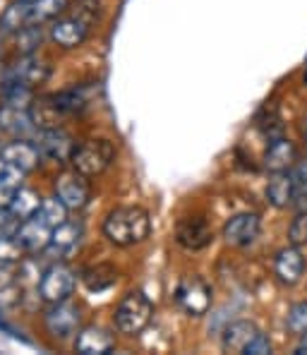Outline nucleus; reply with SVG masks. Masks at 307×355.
<instances>
[{"instance_id":"obj_35","label":"nucleus","mask_w":307,"mask_h":355,"mask_svg":"<svg viewBox=\"0 0 307 355\" xmlns=\"http://www.w3.org/2000/svg\"><path fill=\"white\" fill-rule=\"evenodd\" d=\"M243 353H245V355H269V353H272V341H269L267 334L257 331Z\"/></svg>"},{"instance_id":"obj_26","label":"nucleus","mask_w":307,"mask_h":355,"mask_svg":"<svg viewBox=\"0 0 307 355\" xmlns=\"http://www.w3.org/2000/svg\"><path fill=\"white\" fill-rule=\"evenodd\" d=\"M41 205H44V197H41V192L36 190V187H31V185L24 182V185L15 192V197H12V202H10L8 209L19 218V221H27V218H31L36 211H39Z\"/></svg>"},{"instance_id":"obj_30","label":"nucleus","mask_w":307,"mask_h":355,"mask_svg":"<svg viewBox=\"0 0 307 355\" xmlns=\"http://www.w3.org/2000/svg\"><path fill=\"white\" fill-rule=\"evenodd\" d=\"M36 216L44 218L49 226L55 228V226H60V223L67 218V207L62 205L58 197H49V200H44V205H41L39 211H36Z\"/></svg>"},{"instance_id":"obj_16","label":"nucleus","mask_w":307,"mask_h":355,"mask_svg":"<svg viewBox=\"0 0 307 355\" xmlns=\"http://www.w3.org/2000/svg\"><path fill=\"white\" fill-rule=\"evenodd\" d=\"M305 274V257L300 252L298 245H288L281 248L274 257V276L279 284L283 286H295Z\"/></svg>"},{"instance_id":"obj_21","label":"nucleus","mask_w":307,"mask_h":355,"mask_svg":"<svg viewBox=\"0 0 307 355\" xmlns=\"http://www.w3.org/2000/svg\"><path fill=\"white\" fill-rule=\"evenodd\" d=\"M267 202L277 209L295 205V175L293 171H279L272 173L267 182Z\"/></svg>"},{"instance_id":"obj_33","label":"nucleus","mask_w":307,"mask_h":355,"mask_svg":"<svg viewBox=\"0 0 307 355\" xmlns=\"http://www.w3.org/2000/svg\"><path fill=\"white\" fill-rule=\"evenodd\" d=\"M288 240L290 245H307V211H300L298 216L293 218L288 228Z\"/></svg>"},{"instance_id":"obj_36","label":"nucleus","mask_w":307,"mask_h":355,"mask_svg":"<svg viewBox=\"0 0 307 355\" xmlns=\"http://www.w3.org/2000/svg\"><path fill=\"white\" fill-rule=\"evenodd\" d=\"M279 123V111H277V106H274V103H267V106L262 108V111L257 113V125L262 130H272L274 125Z\"/></svg>"},{"instance_id":"obj_24","label":"nucleus","mask_w":307,"mask_h":355,"mask_svg":"<svg viewBox=\"0 0 307 355\" xmlns=\"http://www.w3.org/2000/svg\"><path fill=\"white\" fill-rule=\"evenodd\" d=\"M51 103L62 113V116H77L82 113L87 106L91 103V94L87 87H72V89H65L60 94H51Z\"/></svg>"},{"instance_id":"obj_29","label":"nucleus","mask_w":307,"mask_h":355,"mask_svg":"<svg viewBox=\"0 0 307 355\" xmlns=\"http://www.w3.org/2000/svg\"><path fill=\"white\" fill-rule=\"evenodd\" d=\"M22 27H27L22 0H12V3L0 12V36H12L15 31H19Z\"/></svg>"},{"instance_id":"obj_31","label":"nucleus","mask_w":307,"mask_h":355,"mask_svg":"<svg viewBox=\"0 0 307 355\" xmlns=\"http://www.w3.org/2000/svg\"><path fill=\"white\" fill-rule=\"evenodd\" d=\"M27 257V250L19 243L17 236L10 238H0V262H10V264H19Z\"/></svg>"},{"instance_id":"obj_1","label":"nucleus","mask_w":307,"mask_h":355,"mask_svg":"<svg viewBox=\"0 0 307 355\" xmlns=\"http://www.w3.org/2000/svg\"><path fill=\"white\" fill-rule=\"evenodd\" d=\"M96 0H80L75 8L62 12L55 17L49 27V39L53 41L58 49L72 51L80 49L87 39L91 36L94 24H96Z\"/></svg>"},{"instance_id":"obj_18","label":"nucleus","mask_w":307,"mask_h":355,"mask_svg":"<svg viewBox=\"0 0 307 355\" xmlns=\"http://www.w3.org/2000/svg\"><path fill=\"white\" fill-rule=\"evenodd\" d=\"M51 233H53V226H49L44 218H39L34 214L31 218L19 223L17 238H19V243L24 245L27 254H39V252H44V250L49 248Z\"/></svg>"},{"instance_id":"obj_32","label":"nucleus","mask_w":307,"mask_h":355,"mask_svg":"<svg viewBox=\"0 0 307 355\" xmlns=\"http://www.w3.org/2000/svg\"><path fill=\"white\" fill-rule=\"evenodd\" d=\"M286 327H288V331L295 334V336L307 331V300L290 305L288 315H286Z\"/></svg>"},{"instance_id":"obj_7","label":"nucleus","mask_w":307,"mask_h":355,"mask_svg":"<svg viewBox=\"0 0 307 355\" xmlns=\"http://www.w3.org/2000/svg\"><path fill=\"white\" fill-rule=\"evenodd\" d=\"M53 72L51 58H46L44 53H31V55H15L12 62H8V70H5V82H15V85H22L29 89H39L46 85Z\"/></svg>"},{"instance_id":"obj_25","label":"nucleus","mask_w":307,"mask_h":355,"mask_svg":"<svg viewBox=\"0 0 307 355\" xmlns=\"http://www.w3.org/2000/svg\"><path fill=\"white\" fill-rule=\"evenodd\" d=\"M46 31L44 24H27L19 31H15L10 39H12V53L15 55H31V53H39L41 46L46 41Z\"/></svg>"},{"instance_id":"obj_9","label":"nucleus","mask_w":307,"mask_h":355,"mask_svg":"<svg viewBox=\"0 0 307 355\" xmlns=\"http://www.w3.org/2000/svg\"><path fill=\"white\" fill-rule=\"evenodd\" d=\"M175 302L187 317H204L211 310V286L202 276H185L175 288Z\"/></svg>"},{"instance_id":"obj_8","label":"nucleus","mask_w":307,"mask_h":355,"mask_svg":"<svg viewBox=\"0 0 307 355\" xmlns=\"http://www.w3.org/2000/svg\"><path fill=\"white\" fill-rule=\"evenodd\" d=\"M53 197H58L67 211H82L91 202V185L87 175L77 173L75 168H65L53 178Z\"/></svg>"},{"instance_id":"obj_37","label":"nucleus","mask_w":307,"mask_h":355,"mask_svg":"<svg viewBox=\"0 0 307 355\" xmlns=\"http://www.w3.org/2000/svg\"><path fill=\"white\" fill-rule=\"evenodd\" d=\"M295 353H298V355H307V331L298 336V346H295Z\"/></svg>"},{"instance_id":"obj_28","label":"nucleus","mask_w":307,"mask_h":355,"mask_svg":"<svg viewBox=\"0 0 307 355\" xmlns=\"http://www.w3.org/2000/svg\"><path fill=\"white\" fill-rule=\"evenodd\" d=\"M116 281H118V269L113 264H96L82 274V284L89 291H96V293L116 286Z\"/></svg>"},{"instance_id":"obj_12","label":"nucleus","mask_w":307,"mask_h":355,"mask_svg":"<svg viewBox=\"0 0 307 355\" xmlns=\"http://www.w3.org/2000/svg\"><path fill=\"white\" fill-rule=\"evenodd\" d=\"M259 231H262V221H259L257 214L243 211L223 223L221 238L228 248H247L259 238Z\"/></svg>"},{"instance_id":"obj_17","label":"nucleus","mask_w":307,"mask_h":355,"mask_svg":"<svg viewBox=\"0 0 307 355\" xmlns=\"http://www.w3.org/2000/svg\"><path fill=\"white\" fill-rule=\"evenodd\" d=\"M0 135L3 137H34L36 128L31 123L29 108H15L0 101Z\"/></svg>"},{"instance_id":"obj_23","label":"nucleus","mask_w":307,"mask_h":355,"mask_svg":"<svg viewBox=\"0 0 307 355\" xmlns=\"http://www.w3.org/2000/svg\"><path fill=\"white\" fill-rule=\"evenodd\" d=\"M257 331H259V329L254 327V322H247V320L233 322V324H228L226 329H223L221 348L226 353H243Z\"/></svg>"},{"instance_id":"obj_39","label":"nucleus","mask_w":307,"mask_h":355,"mask_svg":"<svg viewBox=\"0 0 307 355\" xmlns=\"http://www.w3.org/2000/svg\"><path fill=\"white\" fill-rule=\"evenodd\" d=\"M3 144H5V139H3V135H0V149H3Z\"/></svg>"},{"instance_id":"obj_10","label":"nucleus","mask_w":307,"mask_h":355,"mask_svg":"<svg viewBox=\"0 0 307 355\" xmlns=\"http://www.w3.org/2000/svg\"><path fill=\"white\" fill-rule=\"evenodd\" d=\"M82 240H85V223L80 218L67 216L60 226L53 228L49 248L44 250V257H49L51 262H65L80 250Z\"/></svg>"},{"instance_id":"obj_3","label":"nucleus","mask_w":307,"mask_h":355,"mask_svg":"<svg viewBox=\"0 0 307 355\" xmlns=\"http://www.w3.org/2000/svg\"><path fill=\"white\" fill-rule=\"evenodd\" d=\"M154 320V302L142 291H130L113 310V327L123 336H139Z\"/></svg>"},{"instance_id":"obj_11","label":"nucleus","mask_w":307,"mask_h":355,"mask_svg":"<svg viewBox=\"0 0 307 355\" xmlns=\"http://www.w3.org/2000/svg\"><path fill=\"white\" fill-rule=\"evenodd\" d=\"M34 144L41 151V159L44 161H53V164H70V156L75 151L77 142L65 128H46V130H36Z\"/></svg>"},{"instance_id":"obj_15","label":"nucleus","mask_w":307,"mask_h":355,"mask_svg":"<svg viewBox=\"0 0 307 355\" xmlns=\"http://www.w3.org/2000/svg\"><path fill=\"white\" fill-rule=\"evenodd\" d=\"M116 348V336L101 324L82 327L75 336V353L80 355H103Z\"/></svg>"},{"instance_id":"obj_19","label":"nucleus","mask_w":307,"mask_h":355,"mask_svg":"<svg viewBox=\"0 0 307 355\" xmlns=\"http://www.w3.org/2000/svg\"><path fill=\"white\" fill-rule=\"evenodd\" d=\"M298 164V149L288 137H274L264 151V168L269 173H279V171H293Z\"/></svg>"},{"instance_id":"obj_13","label":"nucleus","mask_w":307,"mask_h":355,"mask_svg":"<svg viewBox=\"0 0 307 355\" xmlns=\"http://www.w3.org/2000/svg\"><path fill=\"white\" fill-rule=\"evenodd\" d=\"M211 240H214V231L204 216H183L175 223V243L190 252L209 248Z\"/></svg>"},{"instance_id":"obj_6","label":"nucleus","mask_w":307,"mask_h":355,"mask_svg":"<svg viewBox=\"0 0 307 355\" xmlns=\"http://www.w3.org/2000/svg\"><path fill=\"white\" fill-rule=\"evenodd\" d=\"M77 286V271L67 262H51L41 271L39 286H36V295L41 302H58L65 300L75 293Z\"/></svg>"},{"instance_id":"obj_34","label":"nucleus","mask_w":307,"mask_h":355,"mask_svg":"<svg viewBox=\"0 0 307 355\" xmlns=\"http://www.w3.org/2000/svg\"><path fill=\"white\" fill-rule=\"evenodd\" d=\"M19 218L15 216L10 209H0V238H10V236H17L19 231Z\"/></svg>"},{"instance_id":"obj_27","label":"nucleus","mask_w":307,"mask_h":355,"mask_svg":"<svg viewBox=\"0 0 307 355\" xmlns=\"http://www.w3.org/2000/svg\"><path fill=\"white\" fill-rule=\"evenodd\" d=\"M24 180H27V173H24V171H19L17 166L0 159V209L10 207L15 192L24 185Z\"/></svg>"},{"instance_id":"obj_38","label":"nucleus","mask_w":307,"mask_h":355,"mask_svg":"<svg viewBox=\"0 0 307 355\" xmlns=\"http://www.w3.org/2000/svg\"><path fill=\"white\" fill-rule=\"evenodd\" d=\"M5 70H8V62L0 60V89H3V85H5Z\"/></svg>"},{"instance_id":"obj_5","label":"nucleus","mask_w":307,"mask_h":355,"mask_svg":"<svg viewBox=\"0 0 307 355\" xmlns=\"http://www.w3.org/2000/svg\"><path fill=\"white\" fill-rule=\"evenodd\" d=\"M82 322H85L82 305H77L70 297L49 302V307L44 310V329L55 341H67V338L77 336V331L82 329Z\"/></svg>"},{"instance_id":"obj_4","label":"nucleus","mask_w":307,"mask_h":355,"mask_svg":"<svg viewBox=\"0 0 307 355\" xmlns=\"http://www.w3.org/2000/svg\"><path fill=\"white\" fill-rule=\"evenodd\" d=\"M116 161V147L108 139H87V142L77 144L70 156V166L77 173L87 178H96L106 173Z\"/></svg>"},{"instance_id":"obj_20","label":"nucleus","mask_w":307,"mask_h":355,"mask_svg":"<svg viewBox=\"0 0 307 355\" xmlns=\"http://www.w3.org/2000/svg\"><path fill=\"white\" fill-rule=\"evenodd\" d=\"M22 8L27 24H51L70 10V0H22Z\"/></svg>"},{"instance_id":"obj_22","label":"nucleus","mask_w":307,"mask_h":355,"mask_svg":"<svg viewBox=\"0 0 307 355\" xmlns=\"http://www.w3.org/2000/svg\"><path fill=\"white\" fill-rule=\"evenodd\" d=\"M24 288L19 284L17 264L0 262V310H15L22 305Z\"/></svg>"},{"instance_id":"obj_14","label":"nucleus","mask_w":307,"mask_h":355,"mask_svg":"<svg viewBox=\"0 0 307 355\" xmlns=\"http://www.w3.org/2000/svg\"><path fill=\"white\" fill-rule=\"evenodd\" d=\"M0 159L17 166V168L24 171L27 175L34 173L36 168H41V164H44L39 147H36L34 139H29V137L8 139V142L3 144V149H0Z\"/></svg>"},{"instance_id":"obj_2","label":"nucleus","mask_w":307,"mask_h":355,"mask_svg":"<svg viewBox=\"0 0 307 355\" xmlns=\"http://www.w3.org/2000/svg\"><path fill=\"white\" fill-rule=\"evenodd\" d=\"M152 233V216L142 207H116L103 218V238L116 248L142 245Z\"/></svg>"}]
</instances>
